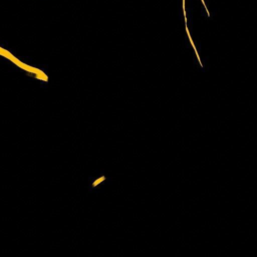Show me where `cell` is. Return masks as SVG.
<instances>
[{"label": "cell", "instance_id": "1", "mask_svg": "<svg viewBox=\"0 0 257 257\" xmlns=\"http://www.w3.org/2000/svg\"><path fill=\"white\" fill-rule=\"evenodd\" d=\"M104 180H105V177H104V176H101L100 178L96 179V180L92 183V187H93V188H95V187H96V186H98L100 183H102Z\"/></svg>", "mask_w": 257, "mask_h": 257}, {"label": "cell", "instance_id": "2", "mask_svg": "<svg viewBox=\"0 0 257 257\" xmlns=\"http://www.w3.org/2000/svg\"><path fill=\"white\" fill-rule=\"evenodd\" d=\"M3 53V49L0 47V54H2Z\"/></svg>", "mask_w": 257, "mask_h": 257}]
</instances>
